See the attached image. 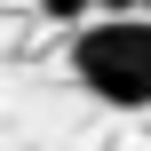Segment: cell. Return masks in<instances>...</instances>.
Returning <instances> with one entry per match:
<instances>
[{"label":"cell","instance_id":"cell-1","mask_svg":"<svg viewBox=\"0 0 151 151\" xmlns=\"http://www.w3.org/2000/svg\"><path fill=\"white\" fill-rule=\"evenodd\" d=\"M72 80L111 111H143L151 104V24L143 16H96V32L72 40Z\"/></svg>","mask_w":151,"mask_h":151},{"label":"cell","instance_id":"cell-2","mask_svg":"<svg viewBox=\"0 0 151 151\" xmlns=\"http://www.w3.org/2000/svg\"><path fill=\"white\" fill-rule=\"evenodd\" d=\"M40 16H56V24H88L96 0H40Z\"/></svg>","mask_w":151,"mask_h":151},{"label":"cell","instance_id":"cell-3","mask_svg":"<svg viewBox=\"0 0 151 151\" xmlns=\"http://www.w3.org/2000/svg\"><path fill=\"white\" fill-rule=\"evenodd\" d=\"M96 16H143V0H96Z\"/></svg>","mask_w":151,"mask_h":151}]
</instances>
